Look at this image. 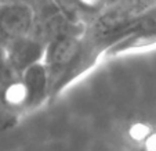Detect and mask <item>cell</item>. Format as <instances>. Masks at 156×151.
Returning <instances> with one entry per match:
<instances>
[{
    "mask_svg": "<svg viewBox=\"0 0 156 151\" xmlns=\"http://www.w3.org/2000/svg\"><path fill=\"white\" fill-rule=\"evenodd\" d=\"M149 134H151L149 126H148V125H145V123H141V122L134 123L131 127H130V136H131L134 140H137V142L145 140L148 136H149Z\"/></svg>",
    "mask_w": 156,
    "mask_h": 151,
    "instance_id": "obj_5",
    "label": "cell"
},
{
    "mask_svg": "<svg viewBox=\"0 0 156 151\" xmlns=\"http://www.w3.org/2000/svg\"><path fill=\"white\" fill-rule=\"evenodd\" d=\"M21 82L27 89V107L33 108L41 104L48 93L50 79L43 62H36L21 72Z\"/></svg>",
    "mask_w": 156,
    "mask_h": 151,
    "instance_id": "obj_3",
    "label": "cell"
},
{
    "mask_svg": "<svg viewBox=\"0 0 156 151\" xmlns=\"http://www.w3.org/2000/svg\"><path fill=\"white\" fill-rule=\"evenodd\" d=\"M35 11L25 3H0V47L6 50L14 42L32 32Z\"/></svg>",
    "mask_w": 156,
    "mask_h": 151,
    "instance_id": "obj_1",
    "label": "cell"
},
{
    "mask_svg": "<svg viewBox=\"0 0 156 151\" xmlns=\"http://www.w3.org/2000/svg\"><path fill=\"white\" fill-rule=\"evenodd\" d=\"M145 151H156V133H151L145 139Z\"/></svg>",
    "mask_w": 156,
    "mask_h": 151,
    "instance_id": "obj_6",
    "label": "cell"
},
{
    "mask_svg": "<svg viewBox=\"0 0 156 151\" xmlns=\"http://www.w3.org/2000/svg\"><path fill=\"white\" fill-rule=\"evenodd\" d=\"M82 43L76 36H62L50 42L44 50V67L47 69L50 87L65 75L71 65H75L79 58Z\"/></svg>",
    "mask_w": 156,
    "mask_h": 151,
    "instance_id": "obj_2",
    "label": "cell"
},
{
    "mask_svg": "<svg viewBox=\"0 0 156 151\" xmlns=\"http://www.w3.org/2000/svg\"><path fill=\"white\" fill-rule=\"evenodd\" d=\"M2 98H3V104L11 108H17V107L25 108L27 107V89H25L24 83L21 82V79L9 83L2 90Z\"/></svg>",
    "mask_w": 156,
    "mask_h": 151,
    "instance_id": "obj_4",
    "label": "cell"
}]
</instances>
